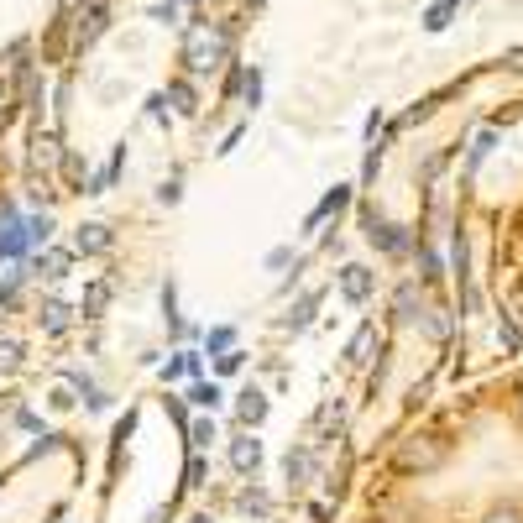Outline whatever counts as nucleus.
<instances>
[{"label":"nucleus","mask_w":523,"mask_h":523,"mask_svg":"<svg viewBox=\"0 0 523 523\" xmlns=\"http://www.w3.org/2000/svg\"><path fill=\"white\" fill-rule=\"evenodd\" d=\"M21 367V340H0V372H16Z\"/></svg>","instance_id":"obj_35"},{"label":"nucleus","mask_w":523,"mask_h":523,"mask_svg":"<svg viewBox=\"0 0 523 523\" xmlns=\"http://www.w3.org/2000/svg\"><path fill=\"white\" fill-rule=\"evenodd\" d=\"M157 199H163V204H178V199H184V178H163V189H157Z\"/></svg>","instance_id":"obj_39"},{"label":"nucleus","mask_w":523,"mask_h":523,"mask_svg":"<svg viewBox=\"0 0 523 523\" xmlns=\"http://www.w3.org/2000/svg\"><path fill=\"white\" fill-rule=\"evenodd\" d=\"M189 450H204V445H210L215 440V419H199V424H189Z\"/></svg>","instance_id":"obj_29"},{"label":"nucleus","mask_w":523,"mask_h":523,"mask_svg":"<svg viewBox=\"0 0 523 523\" xmlns=\"http://www.w3.org/2000/svg\"><path fill=\"white\" fill-rule=\"evenodd\" d=\"M110 246H116V241H110V231H105L100 220H84L79 231H74V252L79 257H105Z\"/></svg>","instance_id":"obj_9"},{"label":"nucleus","mask_w":523,"mask_h":523,"mask_svg":"<svg viewBox=\"0 0 523 523\" xmlns=\"http://www.w3.org/2000/svg\"><path fill=\"white\" fill-rule=\"evenodd\" d=\"M37 325L48 330V335H63L68 325H74V314H68V304H63V299H48V304L37 309Z\"/></svg>","instance_id":"obj_17"},{"label":"nucleus","mask_w":523,"mask_h":523,"mask_svg":"<svg viewBox=\"0 0 523 523\" xmlns=\"http://www.w3.org/2000/svg\"><path fill=\"white\" fill-rule=\"evenodd\" d=\"M320 304H325V293H320V288H314V293H304V299L283 314V330H293V335H299V330H309V325H314V314H320Z\"/></svg>","instance_id":"obj_12"},{"label":"nucleus","mask_w":523,"mask_h":523,"mask_svg":"<svg viewBox=\"0 0 523 523\" xmlns=\"http://www.w3.org/2000/svg\"><path fill=\"white\" fill-rule=\"evenodd\" d=\"M0 105H6V74H0Z\"/></svg>","instance_id":"obj_47"},{"label":"nucleus","mask_w":523,"mask_h":523,"mask_svg":"<svg viewBox=\"0 0 523 523\" xmlns=\"http://www.w3.org/2000/svg\"><path fill=\"white\" fill-rule=\"evenodd\" d=\"M105 27H110V0H84V11L74 16V53H89L95 42L105 37Z\"/></svg>","instance_id":"obj_3"},{"label":"nucleus","mask_w":523,"mask_h":523,"mask_svg":"<svg viewBox=\"0 0 523 523\" xmlns=\"http://www.w3.org/2000/svg\"><path fill=\"white\" fill-rule=\"evenodd\" d=\"M241 136H246V126H231V131H225V142H220L215 152H220V157H231V152L241 147Z\"/></svg>","instance_id":"obj_42"},{"label":"nucleus","mask_w":523,"mask_h":523,"mask_svg":"<svg viewBox=\"0 0 523 523\" xmlns=\"http://www.w3.org/2000/svg\"><path fill=\"white\" fill-rule=\"evenodd\" d=\"M121 168H126V142H121L116 152H110V163H105V168H95V173H89L84 194H110V189H116V178H121Z\"/></svg>","instance_id":"obj_10"},{"label":"nucleus","mask_w":523,"mask_h":523,"mask_svg":"<svg viewBox=\"0 0 523 523\" xmlns=\"http://www.w3.org/2000/svg\"><path fill=\"white\" fill-rule=\"evenodd\" d=\"M367 346H372V325H361L351 335V346H346V361H367Z\"/></svg>","instance_id":"obj_31"},{"label":"nucleus","mask_w":523,"mask_h":523,"mask_svg":"<svg viewBox=\"0 0 523 523\" xmlns=\"http://www.w3.org/2000/svg\"><path fill=\"white\" fill-rule=\"evenodd\" d=\"M189 6H199V0H157L147 16H152V21H163V27H173V21H184Z\"/></svg>","instance_id":"obj_25"},{"label":"nucleus","mask_w":523,"mask_h":523,"mask_svg":"<svg viewBox=\"0 0 523 523\" xmlns=\"http://www.w3.org/2000/svg\"><path fill=\"white\" fill-rule=\"evenodd\" d=\"M456 11H461V0H435V6L424 11V32H445Z\"/></svg>","instance_id":"obj_22"},{"label":"nucleus","mask_w":523,"mask_h":523,"mask_svg":"<svg viewBox=\"0 0 523 523\" xmlns=\"http://www.w3.org/2000/svg\"><path fill=\"white\" fill-rule=\"evenodd\" d=\"M163 408H168V419L189 435V408H184V398H173V393H168V398H163Z\"/></svg>","instance_id":"obj_36"},{"label":"nucleus","mask_w":523,"mask_h":523,"mask_svg":"<svg viewBox=\"0 0 523 523\" xmlns=\"http://www.w3.org/2000/svg\"><path fill=\"white\" fill-rule=\"evenodd\" d=\"M163 320H168V330L184 340L189 335V325H184V314H178V288L173 283H163Z\"/></svg>","instance_id":"obj_24"},{"label":"nucleus","mask_w":523,"mask_h":523,"mask_svg":"<svg viewBox=\"0 0 523 523\" xmlns=\"http://www.w3.org/2000/svg\"><path fill=\"white\" fill-rule=\"evenodd\" d=\"M450 461V440L440 435H408L398 450H393V471L398 476H429Z\"/></svg>","instance_id":"obj_2"},{"label":"nucleus","mask_w":523,"mask_h":523,"mask_svg":"<svg viewBox=\"0 0 523 523\" xmlns=\"http://www.w3.org/2000/svg\"><path fill=\"white\" fill-rule=\"evenodd\" d=\"M288 262H293L288 246H272V252H267V272H278V267H288Z\"/></svg>","instance_id":"obj_43"},{"label":"nucleus","mask_w":523,"mask_h":523,"mask_svg":"<svg viewBox=\"0 0 523 523\" xmlns=\"http://www.w3.org/2000/svg\"><path fill=\"white\" fill-rule=\"evenodd\" d=\"M204 482H210V461H204V450H189V461H184V492H199Z\"/></svg>","instance_id":"obj_19"},{"label":"nucleus","mask_w":523,"mask_h":523,"mask_svg":"<svg viewBox=\"0 0 523 523\" xmlns=\"http://www.w3.org/2000/svg\"><path fill=\"white\" fill-rule=\"evenodd\" d=\"M236 419H241V429H257L267 419V393L262 388H241L236 393Z\"/></svg>","instance_id":"obj_11"},{"label":"nucleus","mask_w":523,"mask_h":523,"mask_svg":"<svg viewBox=\"0 0 523 523\" xmlns=\"http://www.w3.org/2000/svg\"><path fill=\"white\" fill-rule=\"evenodd\" d=\"M497 335H503V346H508V351H518V325H513V320L497 325Z\"/></svg>","instance_id":"obj_44"},{"label":"nucleus","mask_w":523,"mask_h":523,"mask_svg":"<svg viewBox=\"0 0 523 523\" xmlns=\"http://www.w3.org/2000/svg\"><path fill=\"white\" fill-rule=\"evenodd\" d=\"M168 105H173V116H199V89H194V79H168Z\"/></svg>","instance_id":"obj_14"},{"label":"nucleus","mask_w":523,"mask_h":523,"mask_svg":"<svg viewBox=\"0 0 523 523\" xmlns=\"http://www.w3.org/2000/svg\"><path fill=\"white\" fill-rule=\"evenodd\" d=\"M110 304V283L100 278V283H89L84 288V304H79V314H84V320H100V309Z\"/></svg>","instance_id":"obj_21"},{"label":"nucleus","mask_w":523,"mask_h":523,"mask_svg":"<svg viewBox=\"0 0 523 523\" xmlns=\"http://www.w3.org/2000/svg\"><path fill=\"white\" fill-rule=\"evenodd\" d=\"M27 246H32V231H27V220H21V215H0V262H16L21 252H27Z\"/></svg>","instance_id":"obj_6"},{"label":"nucleus","mask_w":523,"mask_h":523,"mask_svg":"<svg viewBox=\"0 0 523 523\" xmlns=\"http://www.w3.org/2000/svg\"><path fill=\"white\" fill-rule=\"evenodd\" d=\"M241 367H246L241 351H220V356H215V372H220V377H236Z\"/></svg>","instance_id":"obj_34"},{"label":"nucleus","mask_w":523,"mask_h":523,"mask_svg":"<svg viewBox=\"0 0 523 523\" xmlns=\"http://www.w3.org/2000/svg\"><path fill=\"white\" fill-rule=\"evenodd\" d=\"M204 6H220V0H204Z\"/></svg>","instance_id":"obj_49"},{"label":"nucleus","mask_w":523,"mask_h":523,"mask_svg":"<svg viewBox=\"0 0 523 523\" xmlns=\"http://www.w3.org/2000/svg\"><path fill=\"white\" fill-rule=\"evenodd\" d=\"M53 408H58V414H63V408H74V393H68V388H53V398H48Z\"/></svg>","instance_id":"obj_45"},{"label":"nucleus","mask_w":523,"mask_h":523,"mask_svg":"<svg viewBox=\"0 0 523 523\" xmlns=\"http://www.w3.org/2000/svg\"><path fill=\"white\" fill-rule=\"evenodd\" d=\"M419 314H424V304H419V288H414V283H403V288L393 293V320H398V325H414Z\"/></svg>","instance_id":"obj_16"},{"label":"nucleus","mask_w":523,"mask_h":523,"mask_svg":"<svg viewBox=\"0 0 523 523\" xmlns=\"http://www.w3.org/2000/svg\"><path fill=\"white\" fill-rule=\"evenodd\" d=\"M27 231H32V241H48L53 236V215H27Z\"/></svg>","instance_id":"obj_40"},{"label":"nucleus","mask_w":523,"mask_h":523,"mask_svg":"<svg viewBox=\"0 0 523 523\" xmlns=\"http://www.w3.org/2000/svg\"><path fill=\"white\" fill-rule=\"evenodd\" d=\"M382 157H388V147H367V163H361V184H372V178L382 173Z\"/></svg>","instance_id":"obj_33"},{"label":"nucleus","mask_w":523,"mask_h":523,"mask_svg":"<svg viewBox=\"0 0 523 523\" xmlns=\"http://www.w3.org/2000/svg\"><path fill=\"white\" fill-rule=\"evenodd\" d=\"M361 231H367V241L377 246V252H388V257L408 252V231H403V225H388L372 204H361Z\"/></svg>","instance_id":"obj_4"},{"label":"nucleus","mask_w":523,"mask_h":523,"mask_svg":"<svg viewBox=\"0 0 523 523\" xmlns=\"http://www.w3.org/2000/svg\"><path fill=\"white\" fill-rule=\"evenodd\" d=\"M236 58V21H204V16H189L184 27V42H178V63L189 74H215L220 63Z\"/></svg>","instance_id":"obj_1"},{"label":"nucleus","mask_w":523,"mask_h":523,"mask_svg":"<svg viewBox=\"0 0 523 523\" xmlns=\"http://www.w3.org/2000/svg\"><path fill=\"white\" fill-rule=\"evenodd\" d=\"M58 523H63V518H58Z\"/></svg>","instance_id":"obj_50"},{"label":"nucleus","mask_w":523,"mask_h":523,"mask_svg":"<svg viewBox=\"0 0 523 523\" xmlns=\"http://www.w3.org/2000/svg\"><path fill=\"white\" fill-rule=\"evenodd\" d=\"M21 278H27V272H11V278L0 283V309H11V304H16V293H21Z\"/></svg>","instance_id":"obj_37"},{"label":"nucleus","mask_w":523,"mask_h":523,"mask_svg":"<svg viewBox=\"0 0 523 523\" xmlns=\"http://www.w3.org/2000/svg\"><path fill=\"white\" fill-rule=\"evenodd\" d=\"M241 105H246V110L262 105V68H252V74H246V84H241Z\"/></svg>","instance_id":"obj_28"},{"label":"nucleus","mask_w":523,"mask_h":523,"mask_svg":"<svg viewBox=\"0 0 523 523\" xmlns=\"http://www.w3.org/2000/svg\"><path fill=\"white\" fill-rule=\"evenodd\" d=\"M178 377H204V356L199 351H178L163 361V382H178Z\"/></svg>","instance_id":"obj_15"},{"label":"nucleus","mask_w":523,"mask_h":523,"mask_svg":"<svg viewBox=\"0 0 523 523\" xmlns=\"http://www.w3.org/2000/svg\"><path fill=\"white\" fill-rule=\"evenodd\" d=\"M283 482H288V492H304V482H309V450H288V456H283Z\"/></svg>","instance_id":"obj_18"},{"label":"nucleus","mask_w":523,"mask_h":523,"mask_svg":"<svg viewBox=\"0 0 523 523\" xmlns=\"http://www.w3.org/2000/svg\"><path fill=\"white\" fill-rule=\"evenodd\" d=\"M204 351H210V356L236 351V325H215V330H204Z\"/></svg>","instance_id":"obj_26"},{"label":"nucleus","mask_w":523,"mask_h":523,"mask_svg":"<svg viewBox=\"0 0 523 523\" xmlns=\"http://www.w3.org/2000/svg\"><path fill=\"white\" fill-rule=\"evenodd\" d=\"M147 116H152L157 126H168V121H173V110H168V89H157V95H147Z\"/></svg>","instance_id":"obj_30"},{"label":"nucleus","mask_w":523,"mask_h":523,"mask_svg":"<svg viewBox=\"0 0 523 523\" xmlns=\"http://www.w3.org/2000/svg\"><path fill=\"white\" fill-rule=\"evenodd\" d=\"M74 257H79L74 246H48V252L37 257V272H42V278H53V283H58V278H68V267H74Z\"/></svg>","instance_id":"obj_13"},{"label":"nucleus","mask_w":523,"mask_h":523,"mask_svg":"<svg viewBox=\"0 0 523 523\" xmlns=\"http://www.w3.org/2000/svg\"><path fill=\"white\" fill-rule=\"evenodd\" d=\"M497 147V131H482V136H476V142H471V163L466 168H482V157Z\"/></svg>","instance_id":"obj_32"},{"label":"nucleus","mask_w":523,"mask_h":523,"mask_svg":"<svg viewBox=\"0 0 523 523\" xmlns=\"http://www.w3.org/2000/svg\"><path fill=\"white\" fill-rule=\"evenodd\" d=\"M231 466H236L241 476H257V471H262V440L252 435V429H241V435L231 440Z\"/></svg>","instance_id":"obj_8"},{"label":"nucleus","mask_w":523,"mask_h":523,"mask_svg":"<svg viewBox=\"0 0 523 523\" xmlns=\"http://www.w3.org/2000/svg\"><path fill=\"white\" fill-rule=\"evenodd\" d=\"M184 398H189L194 408H210V414H215V408H220V398H225V393L215 388V382H204V377H194V382H189V393H184Z\"/></svg>","instance_id":"obj_20"},{"label":"nucleus","mask_w":523,"mask_h":523,"mask_svg":"<svg viewBox=\"0 0 523 523\" xmlns=\"http://www.w3.org/2000/svg\"><path fill=\"white\" fill-rule=\"evenodd\" d=\"M63 173L74 178V184H79V194H84V157H79V152H63Z\"/></svg>","instance_id":"obj_38"},{"label":"nucleus","mask_w":523,"mask_h":523,"mask_svg":"<svg viewBox=\"0 0 523 523\" xmlns=\"http://www.w3.org/2000/svg\"><path fill=\"white\" fill-rule=\"evenodd\" d=\"M335 283H340V293H346V304H367L377 293V272L367 262H346L335 272Z\"/></svg>","instance_id":"obj_5"},{"label":"nucleus","mask_w":523,"mask_h":523,"mask_svg":"<svg viewBox=\"0 0 523 523\" xmlns=\"http://www.w3.org/2000/svg\"><path fill=\"white\" fill-rule=\"evenodd\" d=\"M189 523H215V518H210V513H199V518H189Z\"/></svg>","instance_id":"obj_48"},{"label":"nucleus","mask_w":523,"mask_h":523,"mask_svg":"<svg viewBox=\"0 0 523 523\" xmlns=\"http://www.w3.org/2000/svg\"><path fill=\"white\" fill-rule=\"evenodd\" d=\"M68 388H74V393H84V403L89 408H105V393L95 388V382H89L84 372H68Z\"/></svg>","instance_id":"obj_27"},{"label":"nucleus","mask_w":523,"mask_h":523,"mask_svg":"<svg viewBox=\"0 0 523 523\" xmlns=\"http://www.w3.org/2000/svg\"><path fill=\"white\" fill-rule=\"evenodd\" d=\"M346 204H351V184H335V189H325V199H320V204H314V210L304 215V231H320V225H325V220H335L340 210H346Z\"/></svg>","instance_id":"obj_7"},{"label":"nucleus","mask_w":523,"mask_h":523,"mask_svg":"<svg viewBox=\"0 0 523 523\" xmlns=\"http://www.w3.org/2000/svg\"><path fill=\"white\" fill-rule=\"evenodd\" d=\"M236 508H241L246 518H267V513H272V497H267L262 487H246V492L236 497Z\"/></svg>","instance_id":"obj_23"},{"label":"nucleus","mask_w":523,"mask_h":523,"mask_svg":"<svg viewBox=\"0 0 523 523\" xmlns=\"http://www.w3.org/2000/svg\"><path fill=\"white\" fill-rule=\"evenodd\" d=\"M419 267H424V283H440V257L429 252V246H424V252H419Z\"/></svg>","instance_id":"obj_41"},{"label":"nucleus","mask_w":523,"mask_h":523,"mask_svg":"<svg viewBox=\"0 0 523 523\" xmlns=\"http://www.w3.org/2000/svg\"><path fill=\"white\" fill-rule=\"evenodd\" d=\"M16 424H21V429H32V435H37V429H42V419L32 414V408H21V414H16Z\"/></svg>","instance_id":"obj_46"}]
</instances>
